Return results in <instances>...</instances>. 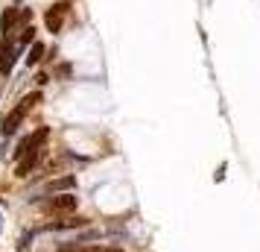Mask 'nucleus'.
Masks as SVG:
<instances>
[{"mask_svg":"<svg viewBox=\"0 0 260 252\" xmlns=\"http://www.w3.org/2000/svg\"><path fill=\"white\" fill-rule=\"evenodd\" d=\"M38 100H41V94H38V91H32V94H26L24 100H21V103H18V106H15L12 111L6 115V118H3V126H0V132H3V135H15V132H18L21 120L26 118V111H29V108L36 106Z\"/></svg>","mask_w":260,"mask_h":252,"instance_id":"nucleus-1","label":"nucleus"},{"mask_svg":"<svg viewBox=\"0 0 260 252\" xmlns=\"http://www.w3.org/2000/svg\"><path fill=\"white\" fill-rule=\"evenodd\" d=\"M76 193L64 191V193H56V197H50L47 203H44V208L47 211H56V214H64V211H76Z\"/></svg>","mask_w":260,"mask_h":252,"instance_id":"nucleus-2","label":"nucleus"},{"mask_svg":"<svg viewBox=\"0 0 260 252\" xmlns=\"http://www.w3.org/2000/svg\"><path fill=\"white\" fill-rule=\"evenodd\" d=\"M47 138H50V129H47V126H41V129H38V132L32 135V138H26L24 144L18 147V153H15V156H26V153H38V147L44 144Z\"/></svg>","mask_w":260,"mask_h":252,"instance_id":"nucleus-3","label":"nucleus"},{"mask_svg":"<svg viewBox=\"0 0 260 252\" xmlns=\"http://www.w3.org/2000/svg\"><path fill=\"white\" fill-rule=\"evenodd\" d=\"M82 226H88V217H64V220H50L47 226V232H64V229H82Z\"/></svg>","mask_w":260,"mask_h":252,"instance_id":"nucleus-4","label":"nucleus"},{"mask_svg":"<svg viewBox=\"0 0 260 252\" xmlns=\"http://www.w3.org/2000/svg\"><path fill=\"white\" fill-rule=\"evenodd\" d=\"M15 56H18V47H15L12 41H3V47H0V71L6 73V76L15 68Z\"/></svg>","mask_w":260,"mask_h":252,"instance_id":"nucleus-5","label":"nucleus"},{"mask_svg":"<svg viewBox=\"0 0 260 252\" xmlns=\"http://www.w3.org/2000/svg\"><path fill=\"white\" fill-rule=\"evenodd\" d=\"M64 12H68V3H56V6H50V12H47V30L50 33H59L61 30V21H64Z\"/></svg>","mask_w":260,"mask_h":252,"instance_id":"nucleus-6","label":"nucleus"},{"mask_svg":"<svg viewBox=\"0 0 260 252\" xmlns=\"http://www.w3.org/2000/svg\"><path fill=\"white\" fill-rule=\"evenodd\" d=\"M38 156H41V150L38 153H26V156H21V161H18V167H15V176H29V170L38 164Z\"/></svg>","mask_w":260,"mask_h":252,"instance_id":"nucleus-7","label":"nucleus"},{"mask_svg":"<svg viewBox=\"0 0 260 252\" xmlns=\"http://www.w3.org/2000/svg\"><path fill=\"white\" fill-rule=\"evenodd\" d=\"M18 12H21V9H15V6H12V9H6V12L0 15V30H3V38L15 30V24H18Z\"/></svg>","mask_w":260,"mask_h":252,"instance_id":"nucleus-8","label":"nucleus"},{"mask_svg":"<svg viewBox=\"0 0 260 252\" xmlns=\"http://www.w3.org/2000/svg\"><path fill=\"white\" fill-rule=\"evenodd\" d=\"M71 188H76V176H61V179H53L47 185V191H71Z\"/></svg>","mask_w":260,"mask_h":252,"instance_id":"nucleus-9","label":"nucleus"},{"mask_svg":"<svg viewBox=\"0 0 260 252\" xmlns=\"http://www.w3.org/2000/svg\"><path fill=\"white\" fill-rule=\"evenodd\" d=\"M41 56H44V44H32V50H29V56H26V65H38L41 62Z\"/></svg>","mask_w":260,"mask_h":252,"instance_id":"nucleus-10","label":"nucleus"},{"mask_svg":"<svg viewBox=\"0 0 260 252\" xmlns=\"http://www.w3.org/2000/svg\"><path fill=\"white\" fill-rule=\"evenodd\" d=\"M32 38H36V30H32V24H29V26H24V33H21V38H18V44H21V47H26Z\"/></svg>","mask_w":260,"mask_h":252,"instance_id":"nucleus-11","label":"nucleus"}]
</instances>
